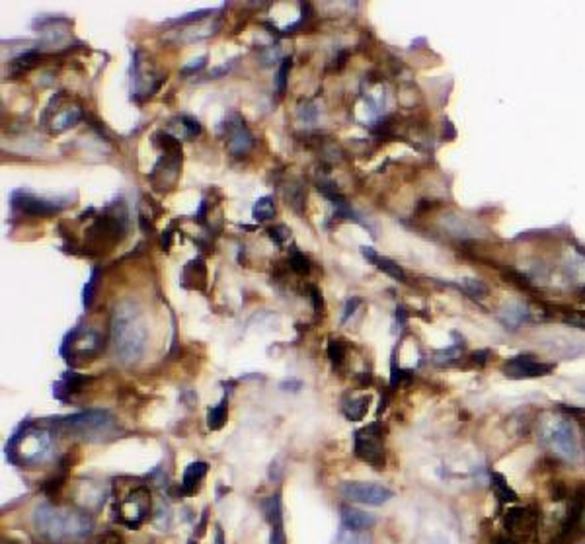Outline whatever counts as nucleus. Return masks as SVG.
<instances>
[{"label":"nucleus","mask_w":585,"mask_h":544,"mask_svg":"<svg viewBox=\"0 0 585 544\" xmlns=\"http://www.w3.org/2000/svg\"><path fill=\"white\" fill-rule=\"evenodd\" d=\"M552 499H556V501H560V499L566 498V487L560 484V482H554V486H552Z\"/></svg>","instance_id":"34"},{"label":"nucleus","mask_w":585,"mask_h":544,"mask_svg":"<svg viewBox=\"0 0 585 544\" xmlns=\"http://www.w3.org/2000/svg\"><path fill=\"white\" fill-rule=\"evenodd\" d=\"M115 510H117L119 521L123 523V525L131 527V529L138 527L141 523L147 519V515H149L150 511L149 487H133L125 498L121 499V501H117Z\"/></svg>","instance_id":"6"},{"label":"nucleus","mask_w":585,"mask_h":544,"mask_svg":"<svg viewBox=\"0 0 585 544\" xmlns=\"http://www.w3.org/2000/svg\"><path fill=\"white\" fill-rule=\"evenodd\" d=\"M504 523L509 533L527 534L537 527V513H531L528 507H511L505 513Z\"/></svg>","instance_id":"13"},{"label":"nucleus","mask_w":585,"mask_h":544,"mask_svg":"<svg viewBox=\"0 0 585 544\" xmlns=\"http://www.w3.org/2000/svg\"><path fill=\"white\" fill-rule=\"evenodd\" d=\"M342 523H344L345 529L365 531L377 523V517L373 513H365V511L356 510V507H342Z\"/></svg>","instance_id":"15"},{"label":"nucleus","mask_w":585,"mask_h":544,"mask_svg":"<svg viewBox=\"0 0 585 544\" xmlns=\"http://www.w3.org/2000/svg\"><path fill=\"white\" fill-rule=\"evenodd\" d=\"M527 318H528V310L525 308V306L521 305V303H513V305H509L507 308H505V312H504L505 324H511L513 328L519 326L521 322H525Z\"/></svg>","instance_id":"24"},{"label":"nucleus","mask_w":585,"mask_h":544,"mask_svg":"<svg viewBox=\"0 0 585 544\" xmlns=\"http://www.w3.org/2000/svg\"><path fill=\"white\" fill-rule=\"evenodd\" d=\"M12 209L20 215L28 216H49L53 213H59L61 209H65L63 203H53L49 199H41L32 192L25 190H18L12 193Z\"/></svg>","instance_id":"10"},{"label":"nucleus","mask_w":585,"mask_h":544,"mask_svg":"<svg viewBox=\"0 0 585 544\" xmlns=\"http://www.w3.org/2000/svg\"><path fill=\"white\" fill-rule=\"evenodd\" d=\"M369 402H371V396H361V398H356V400H351V402H347V404H344L345 418L351 421L363 420L369 410Z\"/></svg>","instance_id":"20"},{"label":"nucleus","mask_w":585,"mask_h":544,"mask_svg":"<svg viewBox=\"0 0 585 544\" xmlns=\"http://www.w3.org/2000/svg\"><path fill=\"white\" fill-rule=\"evenodd\" d=\"M102 350V336H98L92 330L74 328L67 334V338L61 345V355H65V359L70 357H90Z\"/></svg>","instance_id":"9"},{"label":"nucleus","mask_w":585,"mask_h":544,"mask_svg":"<svg viewBox=\"0 0 585 544\" xmlns=\"http://www.w3.org/2000/svg\"><path fill=\"white\" fill-rule=\"evenodd\" d=\"M215 529H217V536H215V543H217V544H225V541H223V529H220V525H217Z\"/></svg>","instance_id":"42"},{"label":"nucleus","mask_w":585,"mask_h":544,"mask_svg":"<svg viewBox=\"0 0 585 544\" xmlns=\"http://www.w3.org/2000/svg\"><path fill=\"white\" fill-rule=\"evenodd\" d=\"M269 544H285V538H283V531H281V529H274V531H271Z\"/></svg>","instance_id":"37"},{"label":"nucleus","mask_w":585,"mask_h":544,"mask_svg":"<svg viewBox=\"0 0 585 544\" xmlns=\"http://www.w3.org/2000/svg\"><path fill=\"white\" fill-rule=\"evenodd\" d=\"M225 421H227V398H223L220 404L209 410V414H207V425H209V430H220V427L225 425Z\"/></svg>","instance_id":"23"},{"label":"nucleus","mask_w":585,"mask_h":544,"mask_svg":"<svg viewBox=\"0 0 585 544\" xmlns=\"http://www.w3.org/2000/svg\"><path fill=\"white\" fill-rule=\"evenodd\" d=\"M205 527H207V511H203V517H201L199 527H197V534H199V536L205 533Z\"/></svg>","instance_id":"41"},{"label":"nucleus","mask_w":585,"mask_h":544,"mask_svg":"<svg viewBox=\"0 0 585 544\" xmlns=\"http://www.w3.org/2000/svg\"><path fill=\"white\" fill-rule=\"evenodd\" d=\"M53 425L86 441H102L115 433L114 418L105 410H86L69 418H57Z\"/></svg>","instance_id":"4"},{"label":"nucleus","mask_w":585,"mask_h":544,"mask_svg":"<svg viewBox=\"0 0 585 544\" xmlns=\"http://www.w3.org/2000/svg\"><path fill=\"white\" fill-rule=\"evenodd\" d=\"M170 242H172V228H168V230L162 234V246H164V250L170 248Z\"/></svg>","instance_id":"39"},{"label":"nucleus","mask_w":585,"mask_h":544,"mask_svg":"<svg viewBox=\"0 0 585 544\" xmlns=\"http://www.w3.org/2000/svg\"><path fill=\"white\" fill-rule=\"evenodd\" d=\"M254 145L252 133L244 125L240 117H236V123H229V148L232 154L240 157L246 154Z\"/></svg>","instance_id":"14"},{"label":"nucleus","mask_w":585,"mask_h":544,"mask_svg":"<svg viewBox=\"0 0 585 544\" xmlns=\"http://www.w3.org/2000/svg\"><path fill=\"white\" fill-rule=\"evenodd\" d=\"M205 474H207V463H192V465L187 466L184 472V482H182V487H184L185 494H194L197 484L203 480Z\"/></svg>","instance_id":"18"},{"label":"nucleus","mask_w":585,"mask_h":544,"mask_svg":"<svg viewBox=\"0 0 585 544\" xmlns=\"http://www.w3.org/2000/svg\"><path fill=\"white\" fill-rule=\"evenodd\" d=\"M92 519L76 510L41 503L34 511V527L49 543H69L92 531Z\"/></svg>","instance_id":"1"},{"label":"nucleus","mask_w":585,"mask_h":544,"mask_svg":"<svg viewBox=\"0 0 585 544\" xmlns=\"http://www.w3.org/2000/svg\"><path fill=\"white\" fill-rule=\"evenodd\" d=\"M123 219L117 215H105V216H98L94 221V225L88 228V244L92 248L98 250H110V246H114L115 242H119L123 230H125V225L121 223Z\"/></svg>","instance_id":"8"},{"label":"nucleus","mask_w":585,"mask_h":544,"mask_svg":"<svg viewBox=\"0 0 585 544\" xmlns=\"http://www.w3.org/2000/svg\"><path fill=\"white\" fill-rule=\"evenodd\" d=\"M252 215L256 221H269L276 215V205H274V199L271 197H260L252 209Z\"/></svg>","instance_id":"22"},{"label":"nucleus","mask_w":585,"mask_h":544,"mask_svg":"<svg viewBox=\"0 0 585 544\" xmlns=\"http://www.w3.org/2000/svg\"><path fill=\"white\" fill-rule=\"evenodd\" d=\"M356 454L373 468H384V451H382V425L375 421L363 430L356 431Z\"/></svg>","instance_id":"5"},{"label":"nucleus","mask_w":585,"mask_h":544,"mask_svg":"<svg viewBox=\"0 0 585 544\" xmlns=\"http://www.w3.org/2000/svg\"><path fill=\"white\" fill-rule=\"evenodd\" d=\"M493 544H519V543H517L515 538H511V536H495Z\"/></svg>","instance_id":"40"},{"label":"nucleus","mask_w":585,"mask_h":544,"mask_svg":"<svg viewBox=\"0 0 585 544\" xmlns=\"http://www.w3.org/2000/svg\"><path fill=\"white\" fill-rule=\"evenodd\" d=\"M76 119H79V112H74V110L70 112V110H69V112L63 115V117H59L57 127H59V129H67L69 125H74V121H76Z\"/></svg>","instance_id":"32"},{"label":"nucleus","mask_w":585,"mask_h":544,"mask_svg":"<svg viewBox=\"0 0 585 544\" xmlns=\"http://www.w3.org/2000/svg\"><path fill=\"white\" fill-rule=\"evenodd\" d=\"M585 519V486H579L575 490V494L570 499V505L566 511L560 533H558V541H568L570 534L575 533V529L584 523Z\"/></svg>","instance_id":"12"},{"label":"nucleus","mask_w":585,"mask_h":544,"mask_svg":"<svg viewBox=\"0 0 585 544\" xmlns=\"http://www.w3.org/2000/svg\"><path fill=\"white\" fill-rule=\"evenodd\" d=\"M289 68H291V59H285L281 68H279V72H277V88H279V94H283V92L287 90Z\"/></svg>","instance_id":"29"},{"label":"nucleus","mask_w":585,"mask_h":544,"mask_svg":"<svg viewBox=\"0 0 585 544\" xmlns=\"http://www.w3.org/2000/svg\"><path fill=\"white\" fill-rule=\"evenodd\" d=\"M490 482H492L493 496L497 498L500 503H513V501H517V492L507 484L504 474L492 472V474H490Z\"/></svg>","instance_id":"17"},{"label":"nucleus","mask_w":585,"mask_h":544,"mask_svg":"<svg viewBox=\"0 0 585 544\" xmlns=\"http://www.w3.org/2000/svg\"><path fill=\"white\" fill-rule=\"evenodd\" d=\"M205 67V57H199L195 59L192 65H187V67L184 68V74H187V72H194V70H199V68Z\"/></svg>","instance_id":"36"},{"label":"nucleus","mask_w":585,"mask_h":544,"mask_svg":"<svg viewBox=\"0 0 585 544\" xmlns=\"http://www.w3.org/2000/svg\"><path fill=\"white\" fill-rule=\"evenodd\" d=\"M340 492L345 499L363 505H382L394 498V492L390 487L375 482H344Z\"/></svg>","instance_id":"7"},{"label":"nucleus","mask_w":585,"mask_h":544,"mask_svg":"<svg viewBox=\"0 0 585 544\" xmlns=\"http://www.w3.org/2000/svg\"><path fill=\"white\" fill-rule=\"evenodd\" d=\"M464 287H466V291H469L472 296H484L486 295V291H488L486 285H484L482 281H478V279H469Z\"/></svg>","instance_id":"31"},{"label":"nucleus","mask_w":585,"mask_h":544,"mask_svg":"<svg viewBox=\"0 0 585 544\" xmlns=\"http://www.w3.org/2000/svg\"><path fill=\"white\" fill-rule=\"evenodd\" d=\"M361 305V299H351V301H347V305H345V312H344V322L347 320V318L351 316L353 312H356V306Z\"/></svg>","instance_id":"33"},{"label":"nucleus","mask_w":585,"mask_h":544,"mask_svg":"<svg viewBox=\"0 0 585 544\" xmlns=\"http://www.w3.org/2000/svg\"><path fill=\"white\" fill-rule=\"evenodd\" d=\"M182 121H184V129H185V135L189 137V139H194V137H197L199 133H201V125H199V121L197 119H194V117H182Z\"/></svg>","instance_id":"30"},{"label":"nucleus","mask_w":585,"mask_h":544,"mask_svg":"<svg viewBox=\"0 0 585 544\" xmlns=\"http://www.w3.org/2000/svg\"><path fill=\"white\" fill-rule=\"evenodd\" d=\"M554 371L552 363L537 361L533 355H515L504 365L505 376L509 379H537V376H546Z\"/></svg>","instance_id":"11"},{"label":"nucleus","mask_w":585,"mask_h":544,"mask_svg":"<svg viewBox=\"0 0 585 544\" xmlns=\"http://www.w3.org/2000/svg\"><path fill=\"white\" fill-rule=\"evenodd\" d=\"M112 341L115 355L123 365H133L143 357L147 347V328L133 303L115 306L112 316Z\"/></svg>","instance_id":"2"},{"label":"nucleus","mask_w":585,"mask_h":544,"mask_svg":"<svg viewBox=\"0 0 585 544\" xmlns=\"http://www.w3.org/2000/svg\"><path fill=\"white\" fill-rule=\"evenodd\" d=\"M539 439L566 463L579 461V441L572 420L564 416H544L539 423Z\"/></svg>","instance_id":"3"},{"label":"nucleus","mask_w":585,"mask_h":544,"mask_svg":"<svg viewBox=\"0 0 585 544\" xmlns=\"http://www.w3.org/2000/svg\"><path fill=\"white\" fill-rule=\"evenodd\" d=\"M264 511L265 517L271 523V527H274V529H281V525H283V517H281V499H279L277 494L267 498V501L264 503Z\"/></svg>","instance_id":"21"},{"label":"nucleus","mask_w":585,"mask_h":544,"mask_svg":"<svg viewBox=\"0 0 585 544\" xmlns=\"http://www.w3.org/2000/svg\"><path fill=\"white\" fill-rule=\"evenodd\" d=\"M486 355H490V352L474 353V355H472V361L476 363V365H484V363H486V359H488Z\"/></svg>","instance_id":"38"},{"label":"nucleus","mask_w":585,"mask_h":544,"mask_svg":"<svg viewBox=\"0 0 585 544\" xmlns=\"http://www.w3.org/2000/svg\"><path fill=\"white\" fill-rule=\"evenodd\" d=\"M289 236H291V230L285 225H277V227L269 228V239L274 240L276 244H279V246H283Z\"/></svg>","instance_id":"28"},{"label":"nucleus","mask_w":585,"mask_h":544,"mask_svg":"<svg viewBox=\"0 0 585 544\" xmlns=\"http://www.w3.org/2000/svg\"><path fill=\"white\" fill-rule=\"evenodd\" d=\"M96 283H98V270H94L88 283L84 285V295H82V303H84V308H90L94 301V293H96Z\"/></svg>","instance_id":"27"},{"label":"nucleus","mask_w":585,"mask_h":544,"mask_svg":"<svg viewBox=\"0 0 585 544\" xmlns=\"http://www.w3.org/2000/svg\"><path fill=\"white\" fill-rule=\"evenodd\" d=\"M291 270L295 273H298V275H305V273L310 272V261L309 258L305 256V254H300V252H293V256H291Z\"/></svg>","instance_id":"26"},{"label":"nucleus","mask_w":585,"mask_h":544,"mask_svg":"<svg viewBox=\"0 0 585 544\" xmlns=\"http://www.w3.org/2000/svg\"><path fill=\"white\" fill-rule=\"evenodd\" d=\"M328 357L333 365H342L345 357V343L344 340H330L328 343Z\"/></svg>","instance_id":"25"},{"label":"nucleus","mask_w":585,"mask_h":544,"mask_svg":"<svg viewBox=\"0 0 585 544\" xmlns=\"http://www.w3.org/2000/svg\"><path fill=\"white\" fill-rule=\"evenodd\" d=\"M361 252H363V256H365L369 261H373L379 270H382L387 275H390L392 279H396V281H406V275H404V272H402V268L398 263H394V261L389 260V258H382L375 250L367 248V246H363Z\"/></svg>","instance_id":"16"},{"label":"nucleus","mask_w":585,"mask_h":544,"mask_svg":"<svg viewBox=\"0 0 585 544\" xmlns=\"http://www.w3.org/2000/svg\"><path fill=\"white\" fill-rule=\"evenodd\" d=\"M184 279H192V281H194V283H192L194 289H203V285H205V279H207L205 263L199 260V258L189 261V263L184 268Z\"/></svg>","instance_id":"19"},{"label":"nucleus","mask_w":585,"mask_h":544,"mask_svg":"<svg viewBox=\"0 0 585 544\" xmlns=\"http://www.w3.org/2000/svg\"><path fill=\"white\" fill-rule=\"evenodd\" d=\"M310 293H312V306H314V310H316V312H320V308H322L320 291H318L316 287H310Z\"/></svg>","instance_id":"35"}]
</instances>
